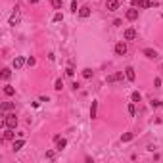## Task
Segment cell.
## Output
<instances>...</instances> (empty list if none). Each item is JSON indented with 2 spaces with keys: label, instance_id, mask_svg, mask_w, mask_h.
I'll list each match as a JSON object with an SVG mask.
<instances>
[{
  "label": "cell",
  "instance_id": "cell-1",
  "mask_svg": "<svg viewBox=\"0 0 163 163\" xmlns=\"http://www.w3.org/2000/svg\"><path fill=\"white\" fill-rule=\"evenodd\" d=\"M17 123H19V119H17V115H15V113H6V115H4V121H2V127L15 129V127H17Z\"/></svg>",
  "mask_w": 163,
  "mask_h": 163
},
{
  "label": "cell",
  "instance_id": "cell-2",
  "mask_svg": "<svg viewBox=\"0 0 163 163\" xmlns=\"http://www.w3.org/2000/svg\"><path fill=\"white\" fill-rule=\"evenodd\" d=\"M133 8H152L154 6V2L152 0H133Z\"/></svg>",
  "mask_w": 163,
  "mask_h": 163
},
{
  "label": "cell",
  "instance_id": "cell-3",
  "mask_svg": "<svg viewBox=\"0 0 163 163\" xmlns=\"http://www.w3.org/2000/svg\"><path fill=\"white\" fill-rule=\"evenodd\" d=\"M136 36H138V33H136V29H133V27L125 29V33H123V39L125 40H134Z\"/></svg>",
  "mask_w": 163,
  "mask_h": 163
},
{
  "label": "cell",
  "instance_id": "cell-4",
  "mask_svg": "<svg viewBox=\"0 0 163 163\" xmlns=\"http://www.w3.org/2000/svg\"><path fill=\"white\" fill-rule=\"evenodd\" d=\"M19 21H21V15H19V8L15 6L14 14L10 15V25H19Z\"/></svg>",
  "mask_w": 163,
  "mask_h": 163
},
{
  "label": "cell",
  "instance_id": "cell-5",
  "mask_svg": "<svg viewBox=\"0 0 163 163\" xmlns=\"http://www.w3.org/2000/svg\"><path fill=\"white\" fill-rule=\"evenodd\" d=\"M125 17H127L129 21H136V19H138V10H136V8L127 10V12H125Z\"/></svg>",
  "mask_w": 163,
  "mask_h": 163
},
{
  "label": "cell",
  "instance_id": "cell-6",
  "mask_svg": "<svg viewBox=\"0 0 163 163\" xmlns=\"http://www.w3.org/2000/svg\"><path fill=\"white\" fill-rule=\"evenodd\" d=\"M127 54V44L125 42H117L115 44V56H125Z\"/></svg>",
  "mask_w": 163,
  "mask_h": 163
},
{
  "label": "cell",
  "instance_id": "cell-7",
  "mask_svg": "<svg viewBox=\"0 0 163 163\" xmlns=\"http://www.w3.org/2000/svg\"><path fill=\"white\" fill-rule=\"evenodd\" d=\"M106 10H108V12H115V10H119V0H106Z\"/></svg>",
  "mask_w": 163,
  "mask_h": 163
},
{
  "label": "cell",
  "instance_id": "cell-8",
  "mask_svg": "<svg viewBox=\"0 0 163 163\" xmlns=\"http://www.w3.org/2000/svg\"><path fill=\"white\" fill-rule=\"evenodd\" d=\"M54 140H56V150H58V152H61V150H64L65 146H67V140H65V138H61V136H56Z\"/></svg>",
  "mask_w": 163,
  "mask_h": 163
},
{
  "label": "cell",
  "instance_id": "cell-9",
  "mask_svg": "<svg viewBox=\"0 0 163 163\" xmlns=\"http://www.w3.org/2000/svg\"><path fill=\"white\" fill-rule=\"evenodd\" d=\"M142 54L148 58V60H157V52L154 48H144V50H142Z\"/></svg>",
  "mask_w": 163,
  "mask_h": 163
},
{
  "label": "cell",
  "instance_id": "cell-10",
  "mask_svg": "<svg viewBox=\"0 0 163 163\" xmlns=\"http://www.w3.org/2000/svg\"><path fill=\"white\" fill-rule=\"evenodd\" d=\"M125 77H127V81H130V83H133L134 81V79H136V73H134V69H133V67H125Z\"/></svg>",
  "mask_w": 163,
  "mask_h": 163
},
{
  "label": "cell",
  "instance_id": "cell-11",
  "mask_svg": "<svg viewBox=\"0 0 163 163\" xmlns=\"http://www.w3.org/2000/svg\"><path fill=\"white\" fill-rule=\"evenodd\" d=\"M108 83H117V81H123V71H119V73H113V75H109L106 79Z\"/></svg>",
  "mask_w": 163,
  "mask_h": 163
},
{
  "label": "cell",
  "instance_id": "cell-12",
  "mask_svg": "<svg viewBox=\"0 0 163 163\" xmlns=\"http://www.w3.org/2000/svg\"><path fill=\"white\" fill-rule=\"evenodd\" d=\"M15 129H10V127H6V130H4V140H15V133H14Z\"/></svg>",
  "mask_w": 163,
  "mask_h": 163
},
{
  "label": "cell",
  "instance_id": "cell-13",
  "mask_svg": "<svg viewBox=\"0 0 163 163\" xmlns=\"http://www.w3.org/2000/svg\"><path fill=\"white\" fill-rule=\"evenodd\" d=\"M25 64H27V60H23L21 56H17V58L14 60V69H21Z\"/></svg>",
  "mask_w": 163,
  "mask_h": 163
},
{
  "label": "cell",
  "instance_id": "cell-14",
  "mask_svg": "<svg viewBox=\"0 0 163 163\" xmlns=\"http://www.w3.org/2000/svg\"><path fill=\"white\" fill-rule=\"evenodd\" d=\"M23 146H25V140H23V138H19V140H14V144H12V150H14V152H19V150L23 148Z\"/></svg>",
  "mask_w": 163,
  "mask_h": 163
},
{
  "label": "cell",
  "instance_id": "cell-15",
  "mask_svg": "<svg viewBox=\"0 0 163 163\" xmlns=\"http://www.w3.org/2000/svg\"><path fill=\"white\" fill-rule=\"evenodd\" d=\"M88 15H90V8H88V6H83V8H79V17L86 19Z\"/></svg>",
  "mask_w": 163,
  "mask_h": 163
},
{
  "label": "cell",
  "instance_id": "cell-16",
  "mask_svg": "<svg viewBox=\"0 0 163 163\" xmlns=\"http://www.w3.org/2000/svg\"><path fill=\"white\" fill-rule=\"evenodd\" d=\"M96 111H98V102H96V100H92V106H90V117L92 119L96 117Z\"/></svg>",
  "mask_w": 163,
  "mask_h": 163
},
{
  "label": "cell",
  "instance_id": "cell-17",
  "mask_svg": "<svg viewBox=\"0 0 163 163\" xmlns=\"http://www.w3.org/2000/svg\"><path fill=\"white\" fill-rule=\"evenodd\" d=\"M2 90H4V94H6V96H14V94H15V88H14V86H10V85H6V86L2 88Z\"/></svg>",
  "mask_w": 163,
  "mask_h": 163
},
{
  "label": "cell",
  "instance_id": "cell-18",
  "mask_svg": "<svg viewBox=\"0 0 163 163\" xmlns=\"http://www.w3.org/2000/svg\"><path fill=\"white\" fill-rule=\"evenodd\" d=\"M83 77H85V79H92L94 77V71L90 69V67H85V69H83Z\"/></svg>",
  "mask_w": 163,
  "mask_h": 163
},
{
  "label": "cell",
  "instance_id": "cell-19",
  "mask_svg": "<svg viewBox=\"0 0 163 163\" xmlns=\"http://www.w3.org/2000/svg\"><path fill=\"white\" fill-rule=\"evenodd\" d=\"M130 100H133V102H140V100H142V94H140L138 90H134L133 94H130Z\"/></svg>",
  "mask_w": 163,
  "mask_h": 163
},
{
  "label": "cell",
  "instance_id": "cell-20",
  "mask_svg": "<svg viewBox=\"0 0 163 163\" xmlns=\"http://www.w3.org/2000/svg\"><path fill=\"white\" fill-rule=\"evenodd\" d=\"M10 77H12V69H8V67H6V69H2V79H4V81H8Z\"/></svg>",
  "mask_w": 163,
  "mask_h": 163
},
{
  "label": "cell",
  "instance_id": "cell-21",
  "mask_svg": "<svg viewBox=\"0 0 163 163\" xmlns=\"http://www.w3.org/2000/svg\"><path fill=\"white\" fill-rule=\"evenodd\" d=\"M127 111H129V115H130V117H134V115H136V108H134V102H133V104H129Z\"/></svg>",
  "mask_w": 163,
  "mask_h": 163
},
{
  "label": "cell",
  "instance_id": "cell-22",
  "mask_svg": "<svg viewBox=\"0 0 163 163\" xmlns=\"http://www.w3.org/2000/svg\"><path fill=\"white\" fill-rule=\"evenodd\" d=\"M130 140H133V133H125L121 136V142H130Z\"/></svg>",
  "mask_w": 163,
  "mask_h": 163
},
{
  "label": "cell",
  "instance_id": "cell-23",
  "mask_svg": "<svg viewBox=\"0 0 163 163\" xmlns=\"http://www.w3.org/2000/svg\"><path fill=\"white\" fill-rule=\"evenodd\" d=\"M50 4H52V8H54V10L61 8V0H50Z\"/></svg>",
  "mask_w": 163,
  "mask_h": 163
},
{
  "label": "cell",
  "instance_id": "cell-24",
  "mask_svg": "<svg viewBox=\"0 0 163 163\" xmlns=\"http://www.w3.org/2000/svg\"><path fill=\"white\" fill-rule=\"evenodd\" d=\"M12 108H14V104H12V102H4V104H2V111H10Z\"/></svg>",
  "mask_w": 163,
  "mask_h": 163
},
{
  "label": "cell",
  "instance_id": "cell-25",
  "mask_svg": "<svg viewBox=\"0 0 163 163\" xmlns=\"http://www.w3.org/2000/svg\"><path fill=\"white\" fill-rule=\"evenodd\" d=\"M54 88H56V90H61V88H64V81H61V79H58V81L54 83Z\"/></svg>",
  "mask_w": 163,
  "mask_h": 163
},
{
  "label": "cell",
  "instance_id": "cell-26",
  "mask_svg": "<svg viewBox=\"0 0 163 163\" xmlns=\"http://www.w3.org/2000/svg\"><path fill=\"white\" fill-rule=\"evenodd\" d=\"M44 157H46V159H54V157H56V152H54V150H48V152L44 154Z\"/></svg>",
  "mask_w": 163,
  "mask_h": 163
},
{
  "label": "cell",
  "instance_id": "cell-27",
  "mask_svg": "<svg viewBox=\"0 0 163 163\" xmlns=\"http://www.w3.org/2000/svg\"><path fill=\"white\" fill-rule=\"evenodd\" d=\"M35 64H36V60H35L33 56H29V58H27V65H29V67H33Z\"/></svg>",
  "mask_w": 163,
  "mask_h": 163
},
{
  "label": "cell",
  "instance_id": "cell-28",
  "mask_svg": "<svg viewBox=\"0 0 163 163\" xmlns=\"http://www.w3.org/2000/svg\"><path fill=\"white\" fill-rule=\"evenodd\" d=\"M61 19H64V15H61V14H60V12H58V14H56V15H54V21H56V23H58V21H61Z\"/></svg>",
  "mask_w": 163,
  "mask_h": 163
},
{
  "label": "cell",
  "instance_id": "cell-29",
  "mask_svg": "<svg viewBox=\"0 0 163 163\" xmlns=\"http://www.w3.org/2000/svg\"><path fill=\"white\" fill-rule=\"evenodd\" d=\"M71 12H73V14H77V12H79V10H77V2H75V0L71 2Z\"/></svg>",
  "mask_w": 163,
  "mask_h": 163
},
{
  "label": "cell",
  "instance_id": "cell-30",
  "mask_svg": "<svg viewBox=\"0 0 163 163\" xmlns=\"http://www.w3.org/2000/svg\"><path fill=\"white\" fill-rule=\"evenodd\" d=\"M65 73H67L69 77H73V75H75V69H73V67H67V69H65Z\"/></svg>",
  "mask_w": 163,
  "mask_h": 163
},
{
  "label": "cell",
  "instance_id": "cell-31",
  "mask_svg": "<svg viewBox=\"0 0 163 163\" xmlns=\"http://www.w3.org/2000/svg\"><path fill=\"white\" fill-rule=\"evenodd\" d=\"M159 106H161L159 100H152V108H159Z\"/></svg>",
  "mask_w": 163,
  "mask_h": 163
},
{
  "label": "cell",
  "instance_id": "cell-32",
  "mask_svg": "<svg viewBox=\"0 0 163 163\" xmlns=\"http://www.w3.org/2000/svg\"><path fill=\"white\" fill-rule=\"evenodd\" d=\"M154 85H155V88H159V86H161V79H159V77H157L155 81H154Z\"/></svg>",
  "mask_w": 163,
  "mask_h": 163
},
{
  "label": "cell",
  "instance_id": "cell-33",
  "mask_svg": "<svg viewBox=\"0 0 163 163\" xmlns=\"http://www.w3.org/2000/svg\"><path fill=\"white\" fill-rule=\"evenodd\" d=\"M29 2H31V4H36V2H39V0H29Z\"/></svg>",
  "mask_w": 163,
  "mask_h": 163
},
{
  "label": "cell",
  "instance_id": "cell-34",
  "mask_svg": "<svg viewBox=\"0 0 163 163\" xmlns=\"http://www.w3.org/2000/svg\"><path fill=\"white\" fill-rule=\"evenodd\" d=\"M161 71H163V64H161Z\"/></svg>",
  "mask_w": 163,
  "mask_h": 163
}]
</instances>
